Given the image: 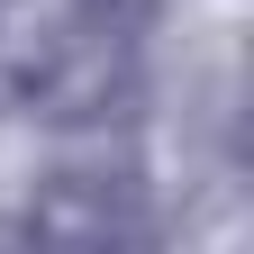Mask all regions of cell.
Listing matches in <instances>:
<instances>
[{
	"label": "cell",
	"instance_id": "1",
	"mask_svg": "<svg viewBox=\"0 0 254 254\" xmlns=\"http://www.w3.org/2000/svg\"><path fill=\"white\" fill-rule=\"evenodd\" d=\"M18 236L55 245V254H109V245H127V200H118L109 173H55V182L27 190Z\"/></svg>",
	"mask_w": 254,
	"mask_h": 254
}]
</instances>
